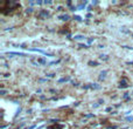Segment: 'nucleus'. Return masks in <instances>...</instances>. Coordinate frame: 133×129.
<instances>
[{"mask_svg": "<svg viewBox=\"0 0 133 129\" xmlns=\"http://www.w3.org/2000/svg\"><path fill=\"white\" fill-rule=\"evenodd\" d=\"M18 7H20V5L14 2V1H4L0 5V12L2 14H7L8 12H11L13 10H16Z\"/></svg>", "mask_w": 133, "mask_h": 129, "instance_id": "nucleus-1", "label": "nucleus"}, {"mask_svg": "<svg viewBox=\"0 0 133 129\" xmlns=\"http://www.w3.org/2000/svg\"><path fill=\"white\" fill-rule=\"evenodd\" d=\"M48 129H63V126H61V124H58V123H55L53 126H49Z\"/></svg>", "mask_w": 133, "mask_h": 129, "instance_id": "nucleus-2", "label": "nucleus"}]
</instances>
